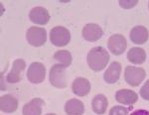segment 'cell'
Wrapping results in <instances>:
<instances>
[{"label": "cell", "instance_id": "obj_1", "mask_svg": "<svg viewBox=\"0 0 149 115\" xmlns=\"http://www.w3.org/2000/svg\"><path fill=\"white\" fill-rule=\"evenodd\" d=\"M88 64L93 71H100L107 66L109 62V54L103 47L93 48L86 57Z\"/></svg>", "mask_w": 149, "mask_h": 115}, {"label": "cell", "instance_id": "obj_2", "mask_svg": "<svg viewBox=\"0 0 149 115\" xmlns=\"http://www.w3.org/2000/svg\"><path fill=\"white\" fill-rule=\"evenodd\" d=\"M50 82L53 86L57 88L67 87V76L66 68L61 64H54L50 69L49 75Z\"/></svg>", "mask_w": 149, "mask_h": 115}, {"label": "cell", "instance_id": "obj_3", "mask_svg": "<svg viewBox=\"0 0 149 115\" xmlns=\"http://www.w3.org/2000/svg\"><path fill=\"white\" fill-rule=\"evenodd\" d=\"M26 39L27 42L33 47H41L47 41L46 29L41 27H30L26 32Z\"/></svg>", "mask_w": 149, "mask_h": 115}, {"label": "cell", "instance_id": "obj_4", "mask_svg": "<svg viewBox=\"0 0 149 115\" xmlns=\"http://www.w3.org/2000/svg\"><path fill=\"white\" fill-rule=\"evenodd\" d=\"M50 40H51L52 44L57 47L67 46L71 40L70 31L62 26L54 27L50 32Z\"/></svg>", "mask_w": 149, "mask_h": 115}, {"label": "cell", "instance_id": "obj_5", "mask_svg": "<svg viewBox=\"0 0 149 115\" xmlns=\"http://www.w3.org/2000/svg\"><path fill=\"white\" fill-rule=\"evenodd\" d=\"M145 76V71L141 68L127 66L125 68V71H124V80L131 86H138L143 81Z\"/></svg>", "mask_w": 149, "mask_h": 115}, {"label": "cell", "instance_id": "obj_6", "mask_svg": "<svg viewBox=\"0 0 149 115\" xmlns=\"http://www.w3.org/2000/svg\"><path fill=\"white\" fill-rule=\"evenodd\" d=\"M107 47L109 52L112 53L114 56H119L125 52L127 48V43L125 37L121 34H114L109 37L107 41Z\"/></svg>", "mask_w": 149, "mask_h": 115}, {"label": "cell", "instance_id": "obj_7", "mask_svg": "<svg viewBox=\"0 0 149 115\" xmlns=\"http://www.w3.org/2000/svg\"><path fill=\"white\" fill-rule=\"evenodd\" d=\"M46 76V68L41 63H32L27 71V78L32 83H41Z\"/></svg>", "mask_w": 149, "mask_h": 115}, {"label": "cell", "instance_id": "obj_8", "mask_svg": "<svg viewBox=\"0 0 149 115\" xmlns=\"http://www.w3.org/2000/svg\"><path fill=\"white\" fill-rule=\"evenodd\" d=\"M26 68V63L22 59H17L14 61L12 64V69L10 73L7 75L6 80L9 83H16L19 82L22 78V73L24 69Z\"/></svg>", "mask_w": 149, "mask_h": 115}, {"label": "cell", "instance_id": "obj_9", "mask_svg": "<svg viewBox=\"0 0 149 115\" xmlns=\"http://www.w3.org/2000/svg\"><path fill=\"white\" fill-rule=\"evenodd\" d=\"M83 37L88 42H95L100 40L103 35V31L102 27L97 24H86L83 29Z\"/></svg>", "mask_w": 149, "mask_h": 115}, {"label": "cell", "instance_id": "obj_10", "mask_svg": "<svg viewBox=\"0 0 149 115\" xmlns=\"http://www.w3.org/2000/svg\"><path fill=\"white\" fill-rule=\"evenodd\" d=\"M30 21L38 25H46L50 20V14L44 7H34L29 13Z\"/></svg>", "mask_w": 149, "mask_h": 115}, {"label": "cell", "instance_id": "obj_11", "mask_svg": "<svg viewBox=\"0 0 149 115\" xmlns=\"http://www.w3.org/2000/svg\"><path fill=\"white\" fill-rule=\"evenodd\" d=\"M149 32L144 26H135L130 31V40L135 45H143L148 41Z\"/></svg>", "mask_w": 149, "mask_h": 115}, {"label": "cell", "instance_id": "obj_12", "mask_svg": "<svg viewBox=\"0 0 149 115\" xmlns=\"http://www.w3.org/2000/svg\"><path fill=\"white\" fill-rule=\"evenodd\" d=\"M121 73V64L118 62H113L109 64V68L105 71L104 75H103V78L104 81L109 85L117 82V80H119Z\"/></svg>", "mask_w": 149, "mask_h": 115}, {"label": "cell", "instance_id": "obj_13", "mask_svg": "<svg viewBox=\"0 0 149 115\" xmlns=\"http://www.w3.org/2000/svg\"><path fill=\"white\" fill-rule=\"evenodd\" d=\"M72 89L78 96H86L91 91V83L85 78H78L73 81Z\"/></svg>", "mask_w": 149, "mask_h": 115}, {"label": "cell", "instance_id": "obj_14", "mask_svg": "<svg viewBox=\"0 0 149 115\" xmlns=\"http://www.w3.org/2000/svg\"><path fill=\"white\" fill-rule=\"evenodd\" d=\"M45 105V101L42 98H33L30 102L23 106V115H41L42 107Z\"/></svg>", "mask_w": 149, "mask_h": 115}, {"label": "cell", "instance_id": "obj_15", "mask_svg": "<svg viewBox=\"0 0 149 115\" xmlns=\"http://www.w3.org/2000/svg\"><path fill=\"white\" fill-rule=\"evenodd\" d=\"M115 99L121 104L132 105L138 99V95L133 90L130 89H120L115 93Z\"/></svg>", "mask_w": 149, "mask_h": 115}, {"label": "cell", "instance_id": "obj_16", "mask_svg": "<svg viewBox=\"0 0 149 115\" xmlns=\"http://www.w3.org/2000/svg\"><path fill=\"white\" fill-rule=\"evenodd\" d=\"M0 108L6 113H13L18 108V100L11 94L2 95L0 98Z\"/></svg>", "mask_w": 149, "mask_h": 115}, {"label": "cell", "instance_id": "obj_17", "mask_svg": "<svg viewBox=\"0 0 149 115\" xmlns=\"http://www.w3.org/2000/svg\"><path fill=\"white\" fill-rule=\"evenodd\" d=\"M65 112L68 115H83L85 112V105L81 100L72 98L65 104Z\"/></svg>", "mask_w": 149, "mask_h": 115}, {"label": "cell", "instance_id": "obj_18", "mask_svg": "<svg viewBox=\"0 0 149 115\" xmlns=\"http://www.w3.org/2000/svg\"><path fill=\"white\" fill-rule=\"evenodd\" d=\"M127 60L130 63L135 64H141L146 60V53L142 48L134 47L129 50L127 53Z\"/></svg>", "mask_w": 149, "mask_h": 115}, {"label": "cell", "instance_id": "obj_19", "mask_svg": "<svg viewBox=\"0 0 149 115\" xmlns=\"http://www.w3.org/2000/svg\"><path fill=\"white\" fill-rule=\"evenodd\" d=\"M107 105H109L107 98L103 94H97V96L93 98L92 108L95 113H97L98 115L104 114L105 111H107Z\"/></svg>", "mask_w": 149, "mask_h": 115}, {"label": "cell", "instance_id": "obj_20", "mask_svg": "<svg viewBox=\"0 0 149 115\" xmlns=\"http://www.w3.org/2000/svg\"><path fill=\"white\" fill-rule=\"evenodd\" d=\"M54 59L58 61L61 64H63L65 68H68L71 66L72 61H73V57H72L71 53L67 50H62V51H58L55 53Z\"/></svg>", "mask_w": 149, "mask_h": 115}, {"label": "cell", "instance_id": "obj_21", "mask_svg": "<svg viewBox=\"0 0 149 115\" xmlns=\"http://www.w3.org/2000/svg\"><path fill=\"white\" fill-rule=\"evenodd\" d=\"M129 108H125L123 106H113L109 110V115H127Z\"/></svg>", "mask_w": 149, "mask_h": 115}, {"label": "cell", "instance_id": "obj_22", "mask_svg": "<svg viewBox=\"0 0 149 115\" xmlns=\"http://www.w3.org/2000/svg\"><path fill=\"white\" fill-rule=\"evenodd\" d=\"M140 95L144 100L149 101V80L143 85V86L140 89Z\"/></svg>", "mask_w": 149, "mask_h": 115}, {"label": "cell", "instance_id": "obj_23", "mask_svg": "<svg viewBox=\"0 0 149 115\" xmlns=\"http://www.w3.org/2000/svg\"><path fill=\"white\" fill-rule=\"evenodd\" d=\"M137 4V1L136 0H134V1H123V0H121V1H119V5H120L122 8H125V9H129V8H132V7H134Z\"/></svg>", "mask_w": 149, "mask_h": 115}, {"label": "cell", "instance_id": "obj_24", "mask_svg": "<svg viewBox=\"0 0 149 115\" xmlns=\"http://www.w3.org/2000/svg\"><path fill=\"white\" fill-rule=\"evenodd\" d=\"M130 115H149V111L144 110V109H138V110L133 111Z\"/></svg>", "mask_w": 149, "mask_h": 115}, {"label": "cell", "instance_id": "obj_25", "mask_svg": "<svg viewBox=\"0 0 149 115\" xmlns=\"http://www.w3.org/2000/svg\"><path fill=\"white\" fill-rule=\"evenodd\" d=\"M46 115H57V114H54V113H48Z\"/></svg>", "mask_w": 149, "mask_h": 115}, {"label": "cell", "instance_id": "obj_26", "mask_svg": "<svg viewBox=\"0 0 149 115\" xmlns=\"http://www.w3.org/2000/svg\"><path fill=\"white\" fill-rule=\"evenodd\" d=\"M148 8H149V2H148Z\"/></svg>", "mask_w": 149, "mask_h": 115}]
</instances>
